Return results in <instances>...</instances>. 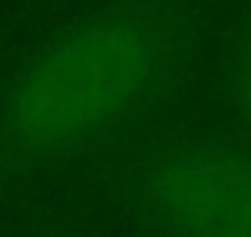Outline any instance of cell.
Here are the masks:
<instances>
[{
    "instance_id": "6da1fadb",
    "label": "cell",
    "mask_w": 251,
    "mask_h": 237,
    "mask_svg": "<svg viewBox=\"0 0 251 237\" xmlns=\"http://www.w3.org/2000/svg\"><path fill=\"white\" fill-rule=\"evenodd\" d=\"M148 64L146 45L128 28L94 30L57 52L27 82L20 118L37 139L81 136L121 104Z\"/></svg>"
},
{
    "instance_id": "7a4b0ae2",
    "label": "cell",
    "mask_w": 251,
    "mask_h": 237,
    "mask_svg": "<svg viewBox=\"0 0 251 237\" xmlns=\"http://www.w3.org/2000/svg\"><path fill=\"white\" fill-rule=\"evenodd\" d=\"M175 200V212L202 237H251V173L209 171Z\"/></svg>"
},
{
    "instance_id": "3957f363",
    "label": "cell",
    "mask_w": 251,
    "mask_h": 237,
    "mask_svg": "<svg viewBox=\"0 0 251 237\" xmlns=\"http://www.w3.org/2000/svg\"><path fill=\"white\" fill-rule=\"evenodd\" d=\"M246 96H249V106H251V47H249V57H246Z\"/></svg>"
}]
</instances>
